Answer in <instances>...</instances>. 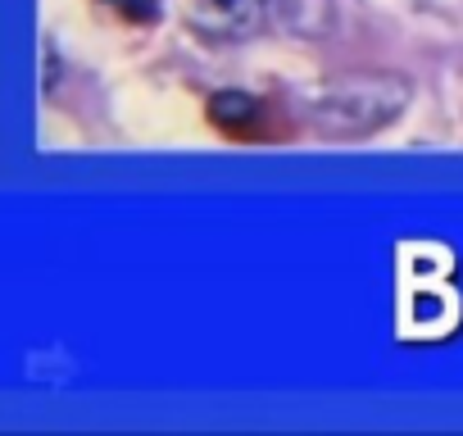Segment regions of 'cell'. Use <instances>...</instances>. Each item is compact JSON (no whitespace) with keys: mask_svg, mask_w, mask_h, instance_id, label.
<instances>
[{"mask_svg":"<svg viewBox=\"0 0 463 436\" xmlns=\"http://www.w3.org/2000/svg\"><path fill=\"white\" fill-rule=\"evenodd\" d=\"M409 105V82L395 73H377V78H350L341 87H327L314 100V128L323 137L336 141H359L382 132L386 123H395Z\"/></svg>","mask_w":463,"mask_h":436,"instance_id":"1","label":"cell"},{"mask_svg":"<svg viewBox=\"0 0 463 436\" xmlns=\"http://www.w3.org/2000/svg\"><path fill=\"white\" fill-rule=\"evenodd\" d=\"M191 24L209 42H246L269 24V0H195Z\"/></svg>","mask_w":463,"mask_h":436,"instance_id":"2","label":"cell"},{"mask_svg":"<svg viewBox=\"0 0 463 436\" xmlns=\"http://www.w3.org/2000/svg\"><path fill=\"white\" fill-rule=\"evenodd\" d=\"M209 118H213L218 128H227V132H246V128L260 118V100L246 96V91H218V96L209 100Z\"/></svg>","mask_w":463,"mask_h":436,"instance_id":"3","label":"cell"},{"mask_svg":"<svg viewBox=\"0 0 463 436\" xmlns=\"http://www.w3.org/2000/svg\"><path fill=\"white\" fill-rule=\"evenodd\" d=\"M105 5H114L128 24H155L159 19V0H105Z\"/></svg>","mask_w":463,"mask_h":436,"instance_id":"4","label":"cell"}]
</instances>
